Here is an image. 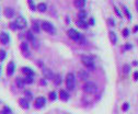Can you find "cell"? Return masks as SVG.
<instances>
[{"instance_id":"obj_13","label":"cell","mask_w":138,"mask_h":114,"mask_svg":"<svg viewBox=\"0 0 138 114\" xmlns=\"http://www.w3.org/2000/svg\"><path fill=\"white\" fill-rule=\"evenodd\" d=\"M73 4H75V7H76V8L82 9L84 6H86V0H75Z\"/></svg>"},{"instance_id":"obj_3","label":"cell","mask_w":138,"mask_h":114,"mask_svg":"<svg viewBox=\"0 0 138 114\" xmlns=\"http://www.w3.org/2000/svg\"><path fill=\"white\" fill-rule=\"evenodd\" d=\"M75 75L72 72H69L66 77V87L69 90H73L75 88Z\"/></svg>"},{"instance_id":"obj_5","label":"cell","mask_w":138,"mask_h":114,"mask_svg":"<svg viewBox=\"0 0 138 114\" xmlns=\"http://www.w3.org/2000/svg\"><path fill=\"white\" fill-rule=\"evenodd\" d=\"M81 61L86 67H89L90 69L94 68V61H93V58L90 56H81Z\"/></svg>"},{"instance_id":"obj_25","label":"cell","mask_w":138,"mask_h":114,"mask_svg":"<svg viewBox=\"0 0 138 114\" xmlns=\"http://www.w3.org/2000/svg\"><path fill=\"white\" fill-rule=\"evenodd\" d=\"M48 98H49V100H51V101H55L56 99H57V94H56L55 91H52V92H49Z\"/></svg>"},{"instance_id":"obj_26","label":"cell","mask_w":138,"mask_h":114,"mask_svg":"<svg viewBox=\"0 0 138 114\" xmlns=\"http://www.w3.org/2000/svg\"><path fill=\"white\" fill-rule=\"evenodd\" d=\"M26 37H28V40L31 41V42H34V36H33V33H32V31H29V32L26 33Z\"/></svg>"},{"instance_id":"obj_31","label":"cell","mask_w":138,"mask_h":114,"mask_svg":"<svg viewBox=\"0 0 138 114\" xmlns=\"http://www.w3.org/2000/svg\"><path fill=\"white\" fill-rule=\"evenodd\" d=\"M28 2H29V6H30V9L31 10H35L36 7H35V4L33 2V0H28Z\"/></svg>"},{"instance_id":"obj_23","label":"cell","mask_w":138,"mask_h":114,"mask_svg":"<svg viewBox=\"0 0 138 114\" xmlns=\"http://www.w3.org/2000/svg\"><path fill=\"white\" fill-rule=\"evenodd\" d=\"M32 31H34L35 33H40V27H39V23L34 22L32 25Z\"/></svg>"},{"instance_id":"obj_29","label":"cell","mask_w":138,"mask_h":114,"mask_svg":"<svg viewBox=\"0 0 138 114\" xmlns=\"http://www.w3.org/2000/svg\"><path fill=\"white\" fill-rule=\"evenodd\" d=\"M129 70H130V66L129 65H124L123 66V74L127 75L129 72Z\"/></svg>"},{"instance_id":"obj_42","label":"cell","mask_w":138,"mask_h":114,"mask_svg":"<svg viewBox=\"0 0 138 114\" xmlns=\"http://www.w3.org/2000/svg\"><path fill=\"white\" fill-rule=\"evenodd\" d=\"M40 82H41V85H42V86H46V81L44 80V79H42Z\"/></svg>"},{"instance_id":"obj_27","label":"cell","mask_w":138,"mask_h":114,"mask_svg":"<svg viewBox=\"0 0 138 114\" xmlns=\"http://www.w3.org/2000/svg\"><path fill=\"white\" fill-rule=\"evenodd\" d=\"M23 80H24V84H26V85H31V84L33 82V77H28V76H26V77L24 78Z\"/></svg>"},{"instance_id":"obj_20","label":"cell","mask_w":138,"mask_h":114,"mask_svg":"<svg viewBox=\"0 0 138 114\" xmlns=\"http://www.w3.org/2000/svg\"><path fill=\"white\" fill-rule=\"evenodd\" d=\"M109 37H110V40H111V42L113 44H115L117 42V36H116V34L114 32H113V31H111V32L109 33Z\"/></svg>"},{"instance_id":"obj_35","label":"cell","mask_w":138,"mask_h":114,"mask_svg":"<svg viewBox=\"0 0 138 114\" xmlns=\"http://www.w3.org/2000/svg\"><path fill=\"white\" fill-rule=\"evenodd\" d=\"M128 107H129V104H128V103H124L123 106H122V110H123V111H127Z\"/></svg>"},{"instance_id":"obj_41","label":"cell","mask_w":138,"mask_h":114,"mask_svg":"<svg viewBox=\"0 0 138 114\" xmlns=\"http://www.w3.org/2000/svg\"><path fill=\"white\" fill-rule=\"evenodd\" d=\"M134 79H135V80H138V71L134 72Z\"/></svg>"},{"instance_id":"obj_43","label":"cell","mask_w":138,"mask_h":114,"mask_svg":"<svg viewBox=\"0 0 138 114\" xmlns=\"http://www.w3.org/2000/svg\"><path fill=\"white\" fill-rule=\"evenodd\" d=\"M135 6H136V9L138 11V0H136V1H135Z\"/></svg>"},{"instance_id":"obj_19","label":"cell","mask_w":138,"mask_h":114,"mask_svg":"<svg viewBox=\"0 0 138 114\" xmlns=\"http://www.w3.org/2000/svg\"><path fill=\"white\" fill-rule=\"evenodd\" d=\"M77 25L79 28H81V29H87L88 28V22H86L84 20H80V19H78V21H77Z\"/></svg>"},{"instance_id":"obj_17","label":"cell","mask_w":138,"mask_h":114,"mask_svg":"<svg viewBox=\"0 0 138 114\" xmlns=\"http://www.w3.org/2000/svg\"><path fill=\"white\" fill-rule=\"evenodd\" d=\"M19 104H20L23 109H29V106H30L29 101L26 99H23V98H21L20 100H19Z\"/></svg>"},{"instance_id":"obj_28","label":"cell","mask_w":138,"mask_h":114,"mask_svg":"<svg viewBox=\"0 0 138 114\" xmlns=\"http://www.w3.org/2000/svg\"><path fill=\"white\" fill-rule=\"evenodd\" d=\"M123 10H124L125 14H126V17H127V19H128V20H131V15H130V13H129L128 9H127L126 7H125V6H123Z\"/></svg>"},{"instance_id":"obj_30","label":"cell","mask_w":138,"mask_h":114,"mask_svg":"<svg viewBox=\"0 0 138 114\" xmlns=\"http://www.w3.org/2000/svg\"><path fill=\"white\" fill-rule=\"evenodd\" d=\"M6 56H7V53L3 49H0V61H2L6 58Z\"/></svg>"},{"instance_id":"obj_1","label":"cell","mask_w":138,"mask_h":114,"mask_svg":"<svg viewBox=\"0 0 138 114\" xmlns=\"http://www.w3.org/2000/svg\"><path fill=\"white\" fill-rule=\"evenodd\" d=\"M42 29L45 31V32L49 33V34H55L56 33V29L55 27L48 21H43L42 22Z\"/></svg>"},{"instance_id":"obj_2","label":"cell","mask_w":138,"mask_h":114,"mask_svg":"<svg viewBox=\"0 0 138 114\" xmlns=\"http://www.w3.org/2000/svg\"><path fill=\"white\" fill-rule=\"evenodd\" d=\"M67 34H68V36L70 37L72 41H75V42H79V41H81V40H83L82 36L80 35V33L77 32V31L73 30V29L68 30V31H67Z\"/></svg>"},{"instance_id":"obj_6","label":"cell","mask_w":138,"mask_h":114,"mask_svg":"<svg viewBox=\"0 0 138 114\" xmlns=\"http://www.w3.org/2000/svg\"><path fill=\"white\" fill-rule=\"evenodd\" d=\"M14 23L17 25V29H24V28L26 27V24H28L26 20L23 17H18L17 20L14 21Z\"/></svg>"},{"instance_id":"obj_8","label":"cell","mask_w":138,"mask_h":114,"mask_svg":"<svg viewBox=\"0 0 138 114\" xmlns=\"http://www.w3.org/2000/svg\"><path fill=\"white\" fill-rule=\"evenodd\" d=\"M42 71H43V75L45 76V77L47 78V79H52L53 80V78H54V74H53V71L51 70V69H48V68H46V67H44V68H42Z\"/></svg>"},{"instance_id":"obj_9","label":"cell","mask_w":138,"mask_h":114,"mask_svg":"<svg viewBox=\"0 0 138 114\" xmlns=\"http://www.w3.org/2000/svg\"><path fill=\"white\" fill-rule=\"evenodd\" d=\"M14 69H15V66H14V63L13 61H10L8 66H7V75L8 76H12L14 72Z\"/></svg>"},{"instance_id":"obj_44","label":"cell","mask_w":138,"mask_h":114,"mask_svg":"<svg viewBox=\"0 0 138 114\" xmlns=\"http://www.w3.org/2000/svg\"><path fill=\"white\" fill-rule=\"evenodd\" d=\"M137 31H138V25H137V27H135V29H134V32H137Z\"/></svg>"},{"instance_id":"obj_11","label":"cell","mask_w":138,"mask_h":114,"mask_svg":"<svg viewBox=\"0 0 138 114\" xmlns=\"http://www.w3.org/2000/svg\"><path fill=\"white\" fill-rule=\"evenodd\" d=\"M21 70H22V72H23L24 75L28 76V77H34V71H33L31 68H29V67H23Z\"/></svg>"},{"instance_id":"obj_38","label":"cell","mask_w":138,"mask_h":114,"mask_svg":"<svg viewBox=\"0 0 138 114\" xmlns=\"http://www.w3.org/2000/svg\"><path fill=\"white\" fill-rule=\"evenodd\" d=\"M109 24L110 25H115V21H113V19H109Z\"/></svg>"},{"instance_id":"obj_33","label":"cell","mask_w":138,"mask_h":114,"mask_svg":"<svg viewBox=\"0 0 138 114\" xmlns=\"http://www.w3.org/2000/svg\"><path fill=\"white\" fill-rule=\"evenodd\" d=\"M25 99L29 101L32 99V94H31V91H25Z\"/></svg>"},{"instance_id":"obj_21","label":"cell","mask_w":138,"mask_h":114,"mask_svg":"<svg viewBox=\"0 0 138 114\" xmlns=\"http://www.w3.org/2000/svg\"><path fill=\"white\" fill-rule=\"evenodd\" d=\"M37 10H39L40 12H44V11H46V9H47V6H46V3H40L39 6H37V8H36Z\"/></svg>"},{"instance_id":"obj_39","label":"cell","mask_w":138,"mask_h":114,"mask_svg":"<svg viewBox=\"0 0 138 114\" xmlns=\"http://www.w3.org/2000/svg\"><path fill=\"white\" fill-rule=\"evenodd\" d=\"M10 27H11V29H17V25H15L14 22H12V23L10 24Z\"/></svg>"},{"instance_id":"obj_32","label":"cell","mask_w":138,"mask_h":114,"mask_svg":"<svg viewBox=\"0 0 138 114\" xmlns=\"http://www.w3.org/2000/svg\"><path fill=\"white\" fill-rule=\"evenodd\" d=\"M11 113V111H10V109L9 107H3V110L2 111H0V114H10Z\"/></svg>"},{"instance_id":"obj_40","label":"cell","mask_w":138,"mask_h":114,"mask_svg":"<svg viewBox=\"0 0 138 114\" xmlns=\"http://www.w3.org/2000/svg\"><path fill=\"white\" fill-rule=\"evenodd\" d=\"M88 24H90V25H93V24H94V20H93V19L91 18L90 20H89V23H88Z\"/></svg>"},{"instance_id":"obj_12","label":"cell","mask_w":138,"mask_h":114,"mask_svg":"<svg viewBox=\"0 0 138 114\" xmlns=\"http://www.w3.org/2000/svg\"><path fill=\"white\" fill-rule=\"evenodd\" d=\"M0 41H1L2 44H8L9 41H10V37L7 33L2 32V33H0Z\"/></svg>"},{"instance_id":"obj_24","label":"cell","mask_w":138,"mask_h":114,"mask_svg":"<svg viewBox=\"0 0 138 114\" xmlns=\"http://www.w3.org/2000/svg\"><path fill=\"white\" fill-rule=\"evenodd\" d=\"M15 82H17V86H18L19 88H23V86H24V80H23V79H21V78H17Z\"/></svg>"},{"instance_id":"obj_16","label":"cell","mask_w":138,"mask_h":114,"mask_svg":"<svg viewBox=\"0 0 138 114\" xmlns=\"http://www.w3.org/2000/svg\"><path fill=\"white\" fill-rule=\"evenodd\" d=\"M3 12H4V15L7 18H12L14 15V10L12 8H6Z\"/></svg>"},{"instance_id":"obj_18","label":"cell","mask_w":138,"mask_h":114,"mask_svg":"<svg viewBox=\"0 0 138 114\" xmlns=\"http://www.w3.org/2000/svg\"><path fill=\"white\" fill-rule=\"evenodd\" d=\"M53 81H54V84H55L56 86H59V85L61 84V76H60L59 74H56V75L54 76V78H53Z\"/></svg>"},{"instance_id":"obj_14","label":"cell","mask_w":138,"mask_h":114,"mask_svg":"<svg viewBox=\"0 0 138 114\" xmlns=\"http://www.w3.org/2000/svg\"><path fill=\"white\" fill-rule=\"evenodd\" d=\"M59 98L61 101H67L69 99V93L65 90H60L59 91Z\"/></svg>"},{"instance_id":"obj_37","label":"cell","mask_w":138,"mask_h":114,"mask_svg":"<svg viewBox=\"0 0 138 114\" xmlns=\"http://www.w3.org/2000/svg\"><path fill=\"white\" fill-rule=\"evenodd\" d=\"M114 10H115V12H116V14H117L118 17H122V13H121L120 11H118V9H117L116 7H114Z\"/></svg>"},{"instance_id":"obj_10","label":"cell","mask_w":138,"mask_h":114,"mask_svg":"<svg viewBox=\"0 0 138 114\" xmlns=\"http://www.w3.org/2000/svg\"><path fill=\"white\" fill-rule=\"evenodd\" d=\"M20 48H21V52L25 55V56H30V50H29V46H28V44L25 42H23L21 43V45H20Z\"/></svg>"},{"instance_id":"obj_4","label":"cell","mask_w":138,"mask_h":114,"mask_svg":"<svg viewBox=\"0 0 138 114\" xmlns=\"http://www.w3.org/2000/svg\"><path fill=\"white\" fill-rule=\"evenodd\" d=\"M98 90V86L94 82H87L83 86V91L86 93H94Z\"/></svg>"},{"instance_id":"obj_22","label":"cell","mask_w":138,"mask_h":114,"mask_svg":"<svg viewBox=\"0 0 138 114\" xmlns=\"http://www.w3.org/2000/svg\"><path fill=\"white\" fill-rule=\"evenodd\" d=\"M86 17H87V12H86V11H83V10L79 11V13H78V19H80V20H84Z\"/></svg>"},{"instance_id":"obj_45","label":"cell","mask_w":138,"mask_h":114,"mask_svg":"<svg viewBox=\"0 0 138 114\" xmlns=\"http://www.w3.org/2000/svg\"><path fill=\"white\" fill-rule=\"evenodd\" d=\"M0 70H1V69H0Z\"/></svg>"},{"instance_id":"obj_34","label":"cell","mask_w":138,"mask_h":114,"mask_svg":"<svg viewBox=\"0 0 138 114\" xmlns=\"http://www.w3.org/2000/svg\"><path fill=\"white\" fill-rule=\"evenodd\" d=\"M128 34H129V30H128V29H124V30H123V36L127 37Z\"/></svg>"},{"instance_id":"obj_7","label":"cell","mask_w":138,"mask_h":114,"mask_svg":"<svg viewBox=\"0 0 138 114\" xmlns=\"http://www.w3.org/2000/svg\"><path fill=\"white\" fill-rule=\"evenodd\" d=\"M45 102H46L45 98H43V97L36 98L35 101H34V107L35 109H41V107H43L44 105H45Z\"/></svg>"},{"instance_id":"obj_15","label":"cell","mask_w":138,"mask_h":114,"mask_svg":"<svg viewBox=\"0 0 138 114\" xmlns=\"http://www.w3.org/2000/svg\"><path fill=\"white\" fill-rule=\"evenodd\" d=\"M78 76H79V78L81 80H83V81L88 80V78H89V74H88L87 71H84V70H79Z\"/></svg>"},{"instance_id":"obj_36","label":"cell","mask_w":138,"mask_h":114,"mask_svg":"<svg viewBox=\"0 0 138 114\" xmlns=\"http://www.w3.org/2000/svg\"><path fill=\"white\" fill-rule=\"evenodd\" d=\"M124 48L126 49V50H129L130 48H133V46H131V44H125V45H124Z\"/></svg>"}]
</instances>
